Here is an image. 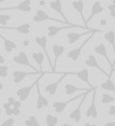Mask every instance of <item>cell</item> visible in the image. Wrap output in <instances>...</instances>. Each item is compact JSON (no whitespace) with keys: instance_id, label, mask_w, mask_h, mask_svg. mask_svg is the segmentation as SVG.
I'll return each mask as SVG.
<instances>
[{"instance_id":"obj_9","label":"cell","mask_w":115,"mask_h":126,"mask_svg":"<svg viewBox=\"0 0 115 126\" xmlns=\"http://www.w3.org/2000/svg\"><path fill=\"white\" fill-rule=\"evenodd\" d=\"M39 80L40 79L35 80V82L32 83L31 85H29V86H23V87H21V89L18 90L17 91V96L19 97L20 102H24V101L28 100V97H29V95H30L31 91L33 90V87L37 85V83H39Z\"/></svg>"},{"instance_id":"obj_26","label":"cell","mask_w":115,"mask_h":126,"mask_svg":"<svg viewBox=\"0 0 115 126\" xmlns=\"http://www.w3.org/2000/svg\"><path fill=\"white\" fill-rule=\"evenodd\" d=\"M24 125L26 126H41L38 122L37 117L34 115H30L26 121H24Z\"/></svg>"},{"instance_id":"obj_47","label":"cell","mask_w":115,"mask_h":126,"mask_svg":"<svg viewBox=\"0 0 115 126\" xmlns=\"http://www.w3.org/2000/svg\"><path fill=\"white\" fill-rule=\"evenodd\" d=\"M114 72H115V69H114V70H113V73H114Z\"/></svg>"},{"instance_id":"obj_42","label":"cell","mask_w":115,"mask_h":126,"mask_svg":"<svg viewBox=\"0 0 115 126\" xmlns=\"http://www.w3.org/2000/svg\"><path fill=\"white\" fill-rule=\"evenodd\" d=\"M112 65H113V70L115 69V55H114V60H113V62H112ZM113 73V72H112Z\"/></svg>"},{"instance_id":"obj_41","label":"cell","mask_w":115,"mask_h":126,"mask_svg":"<svg viewBox=\"0 0 115 126\" xmlns=\"http://www.w3.org/2000/svg\"><path fill=\"white\" fill-rule=\"evenodd\" d=\"M111 16H112V18H115V10H113V11H111Z\"/></svg>"},{"instance_id":"obj_1","label":"cell","mask_w":115,"mask_h":126,"mask_svg":"<svg viewBox=\"0 0 115 126\" xmlns=\"http://www.w3.org/2000/svg\"><path fill=\"white\" fill-rule=\"evenodd\" d=\"M100 32H101V30H98V29H95V30H94L93 32H92L91 34H90L89 37H87L86 39H85L84 41L82 42V43H81L80 47H78V48L73 49V50H71L69 53H67V59L72 60V61H78L79 58H80V55H81V53H82L83 48H84V47L86 46L87 43H89L90 40H91L92 38L94 37V34H96V33H100Z\"/></svg>"},{"instance_id":"obj_15","label":"cell","mask_w":115,"mask_h":126,"mask_svg":"<svg viewBox=\"0 0 115 126\" xmlns=\"http://www.w3.org/2000/svg\"><path fill=\"white\" fill-rule=\"evenodd\" d=\"M85 65H86V66H89V67H94V69H98L101 73H103L104 75H106L107 78H110L109 73H106V72L104 71V69H102V67L99 65V62H98V60H96V58H95V55H94V54H90L89 57H87V59L85 60Z\"/></svg>"},{"instance_id":"obj_21","label":"cell","mask_w":115,"mask_h":126,"mask_svg":"<svg viewBox=\"0 0 115 126\" xmlns=\"http://www.w3.org/2000/svg\"><path fill=\"white\" fill-rule=\"evenodd\" d=\"M31 57H32V59L34 60V62L38 64V66H39V71L40 72H44L43 71V61H44V54L43 52H33L31 53Z\"/></svg>"},{"instance_id":"obj_12","label":"cell","mask_w":115,"mask_h":126,"mask_svg":"<svg viewBox=\"0 0 115 126\" xmlns=\"http://www.w3.org/2000/svg\"><path fill=\"white\" fill-rule=\"evenodd\" d=\"M49 7H50L51 9H52L54 12H57L59 13V15L61 16V17L63 18V21L65 22V23H67V24H73V23H71V22L67 20V18H66V16L64 15V12H63V9H62V2L61 1H59V0H57V1H51V2H49Z\"/></svg>"},{"instance_id":"obj_19","label":"cell","mask_w":115,"mask_h":126,"mask_svg":"<svg viewBox=\"0 0 115 126\" xmlns=\"http://www.w3.org/2000/svg\"><path fill=\"white\" fill-rule=\"evenodd\" d=\"M103 11H104V7L102 6V3H101L100 1L93 2V4H92V8H91V13H90V17L86 19V23H89V21H91V20L93 19V18L95 17L96 15H99V13H102Z\"/></svg>"},{"instance_id":"obj_43","label":"cell","mask_w":115,"mask_h":126,"mask_svg":"<svg viewBox=\"0 0 115 126\" xmlns=\"http://www.w3.org/2000/svg\"><path fill=\"white\" fill-rule=\"evenodd\" d=\"M62 126H72V124H70V123H63Z\"/></svg>"},{"instance_id":"obj_20","label":"cell","mask_w":115,"mask_h":126,"mask_svg":"<svg viewBox=\"0 0 115 126\" xmlns=\"http://www.w3.org/2000/svg\"><path fill=\"white\" fill-rule=\"evenodd\" d=\"M64 89H65V94L66 95H72V94L76 93V92H86L89 91L90 89H84V87H79L74 84H71V83H66L64 85Z\"/></svg>"},{"instance_id":"obj_37","label":"cell","mask_w":115,"mask_h":126,"mask_svg":"<svg viewBox=\"0 0 115 126\" xmlns=\"http://www.w3.org/2000/svg\"><path fill=\"white\" fill-rule=\"evenodd\" d=\"M6 115H8V116L12 115V107H11V109H9V110H6Z\"/></svg>"},{"instance_id":"obj_33","label":"cell","mask_w":115,"mask_h":126,"mask_svg":"<svg viewBox=\"0 0 115 126\" xmlns=\"http://www.w3.org/2000/svg\"><path fill=\"white\" fill-rule=\"evenodd\" d=\"M12 107L13 109H19L20 110V107H21V102H20V101H16L15 104L12 105Z\"/></svg>"},{"instance_id":"obj_23","label":"cell","mask_w":115,"mask_h":126,"mask_svg":"<svg viewBox=\"0 0 115 126\" xmlns=\"http://www.w3.org/2000/svg\"><path fill=\"white\" fill-rule=\"evenodd\" d=\"M100 87L101 89H103V90H105V91L114 92L115 93V83L113 82V80H112L111 78H107V80L105 81V82L101 83Z\"/></svg>"},{"instance_id":"obj_34","label":"cell","mask_w":115,"mask_h":126,"mask_svg":"<svg viewBox=\"0 0 115 126\" xmlns=\"http://www.w3.org/2000/svg\"><path fill=\"white\" fill-rule=\"evenodd\" d=\"M106 24H107V21H106V19H101L100 20V26L101 27H106Z\"/></svg>"},{"instance_id":"obj_17","label":"cell","mask_w":115,"mask_h":126,"mask_svg":"<svg viewBox=\"0 0 115 126\" xmlns=\"http://www.w3.org/2000/svg\"><path fill=\"white\" fill-rule=\"evenodd\" d=\"M65 51V47L62 46V44H53L52 46V52L53 55H54V61H53V71L55 72V67H57L58 61H59V58L64 53Z\"/></svg>"},{"instance_id":"obj_5","label":"cell","mask_w":115,"mask_h":126,"mask_svg":"<svg viewBox=\"0 0 115 126\" xmlns=\"http://www.w3.org/2000/svg\"><path fill=\"white\" fill-rule=\"evenodd\" d=\"M94 52H95L96 54L101 55L102 58H104V59L106 60V62L109 63V65H110V69H111L109 75H110V78H112V74H113L112 73V72H113V65H112V61L110 60V57H109V54H107V50H106L105 44L104 43H99L98 46H95L94 47Z\"/></svg>"},{"instance_id":"obj_10","label":"cell","mask_w":115,"mask_h":126,"mask_svg":"<svg viewBox=\"0 0 115 126\" xmlns=\"http://www.w3.org/2000/svg\"><path fill=\"white\" fill-rule=\"evenodd\" d=\"M66 75H70V71L64 72V73L62 74V76H61L59 80H57L55 82L50 83V84L47 85V86L44 87V91H46V93H48L50 96L55 95V94H57V92H58V89H59V84L62 82V80H63V79H64Z\"/></svg>"},{"instance_id":"obj_2","label":"cell","mask_w":115,"mask_h":126,"mask_svg":"<svg viewBox=\"0 0 115 126\" xmlns=\"http://www.w3.org/2000/svg\"><path fill=\"white\" fill-rule=\"evenodd\" d=\"M91 91L92 90H89L87 92H85V93L83 94V96L81 97V101H80V103H79V105L76 106V109H74L73 111L70 113V118H71L72 121H74L75 123L81 122V118H82V106H83V104H84L85 100H86L87 94H89Z\"/></svg>"},{"instance_id":"obj_4","label":"cell","mask_w":115,"mask_h":126,"mask_svg":"<svg viewBox=\"0 0 115 126\" xmlns=\"http://www.w3.org/2000/svg\"><path fill=\"white\" fill-rule=\"evenodd\" d=\"M34 41H35V43H37L38 46H39L40 48H41L42 50H43V54H44V57L47 58V60H48L49 65H50L51 70H52L51 72H54V71H53L52 63H51L50 54L48 53V49H47V44H48V37H47V35H39V37H37V38L34 39Z\"/></svg>"},{"instance_id":"obj_28","label":"cell","mask_w":115,"mask_h":126,"mask_svg":"<svg viewBox=\"0 0 115 126\" xmlns=\"http://www.w3.org/2000/svg\"><path fill=\"white\" fill-rule=\"evenodd\" d=\"M8 75H9L8 65H6V64L0 65V76H1V78H7Z\"/></svg>"},{"instance_id":"obj_24","label":"cell","mask_w":115,"mask_h":126,"mask_svg":"<svg viewBox=\"0 0 115 126\" xmlns=\"http://www.w3.org/2000/svg\"><path fill=\"white\" fill-rule=\"evenodd\" d=\"M103 35H104V39L111 44L112 49H113V51H114V55H115V33H114V31L110 30V31H107V32H105Z\"/></svg>"},{"instance_id":"obj_8","label":"cell","mask_w":115,"mask_h":126,"mask_svg":"<svg viewBox=\"0 0 115 126\" xmlns=\"http://www.w3.org/2000/svg\"><path fill=\"white\" fill-rule=\"evenodd\" d=\"M12 61L15 62V63H17V64H19V65L29 66L30 69H32L33 71H39V70H37V69H35V67L30 63V61H29V58L27 57L26 52H23V51H20V52L18 53V55L13 57V58H12Z\"/></svg>"},{"instance_id":"obj_11","label":"cell","mask_w":115,"mask_h":126,"mask_svg":"<svg viewBox=\"0 0 115 126\" xmlns=\"http://www.w3.org/2000/svg\"><path fill=\"white\" fill-rule=\"evenodd\" d=\"M96 90L95 89L93 91V95H92V101H91V104H90L89 109L86 110L85 112V116L90 118H93V120H96L98 118V109H96Z\"/></svg>"},{"instance_id":"obj_13","label":"cell","mask_w":115,"mask_h":126,"mask_svg":"<svg viewBox=\"0 0 115 126\" xmlns=\"http://www.w3.org/2000/svg\"><path fill=\"white\" fill-rule=\"evenodd\" d=\"M0 29H3V30H11V31H17L20 34H29L31 30V24L30 23H23L20 24L18 27H0Z\"/></svg>"},{"instance_id":"obj_6","label":"cell","mask_w":115,"mask_h":126,"mask_svg":"<svg viewBox=\"0 0 115 126\" xmlns=\"http://www.w3.org/2000/svg\"><path fill=\"white\" fill-rule=\"evenodd\" d=\"M86 92H87V91H86ZM84 93H85V92H84ZM84 93H83V94H84ZM83 94H80V95H76V96H74V97L70 98V100L64 101V102H61V101H57V102H54V103L52 104L53 109H54V112H55L57 114H61L63 111H64L65 109H66L67 105H69L70 103L74 102V101H78L80 97H82Z\"/></svg>"},{"instance_id":"obj_29","label":"cell","mask_w":115,"mask_h":126,"mask_svg":"<svg viewBox=\"0 0 115 126\" xmlns=\"http://www.w3.org/2000/svg\"><path fill=\"white\" fill-rule=\"evenodd\" d=\"M16 120L12 117H9L7 118L4 122H2L1 124H0V126H16Z\"/></svg>"},{"instance_id":"obj_7","label":"cell","mask_w":115,"mask_h":126,"mask_svg":"<svg viewBox=\"0 0 115 126\" xmlns=\"http://www.w3.org/2000/svg\"><path fill=\"white\" fill-rule=\"evenodd\" d=\"M70 74H71V75L78 76L81 81L85 82V84H86L87 86L90 87V90H92V91H94L95 89H98L96 86H93V85H92V83L90 82V73H89V70H87V69H82V70L76 71V72H70Z\"/></svg>"},{"instance_id":"obj_32","label":"cell","mask_w":115,"mask_h":126,"mask_svg":"<svg viewBox=\"0 0 115 126\" xmlns=\"http://www.w3.org/2000/svg\"><path fill=\"white\" fill-rule=\"evenodd\" d=\"M20 110L19 109H13L12 107V115H15V116H19L20 115Z\"/></svg>"},{"instance_id":"obj_3","label":"cell","mask_w":115,"mask_h":126,"mask_svg":"<svg viewBox=\"0 0 115 126\" xmlns=\"http://www.w3.org/2000/svg\"><path fill=\"white\" fill-rule=\"evenodd\" d=\"M40 75L42 76L43 74H46V72H40V71H32V72H24V71H19V70H16V71L12 72V82L18 84V83H21L27 76L30 75Z\"/></svg>"},{"instance_id":"obj_25","label":"cell","mask_w":115,"mask_h":126,"mask_svg":"<svg viewBox=\"0 0 115 126\" xmlns=\"http://www.w3.org/2000/svg\"><path fill=\"white\" fill-rule=\"evenodd\" d=\"M59 123V117L52 114H48L46 116V124L47 126H57Z\"/></svg>"},{"instance_id":"obj_40","label":"cell","mask_w":115,"mask_h":126,"mask_svg":"<svg viewBox=\"0 0 115 126\" xmlns=\"http://www.w3.org/2000/svg\"><path fill=\"white\" fill-rule=\"evenodd\" d=\"M22 44H23L24 47H28L29 46V41H23V42H22Z\"/></svg>"},{"instance_id":"obj_39","label":"cell","mask_w":115,"mask_h":126,"mask_svg":"<svg viewBox=\"0 0 115 126\" xmlns=\"http://www.w3.org/2000/svg\"><path fill=\"white\" fill-rule=\"evenodd\" d=\"M84 126H96V124H92V123H85Z\"/></svg>"},{"instance_id":"obj_45","label":"cell","mask_w":115,"mask_h":126,"mask_svg":"<svg viewBox=\"0 0 115 126\" xmlns=\"http://www.w3.org/2000/svg\"><path fill=\"white\" fill-rule=\"evenodd\" d=\"M39 4H40V6H44V4H46V2H44V1H40Z\"/></svg>"},{"instance_id":"obj_35","label":"cell","mask_w":115,"mask_h":126,"mask_svg":"<svg viewBox=\"0 0 115 126\" xmlns=\"http://www.w3.org/2000/svg\"><path fill=\"white\" fill-rule=\"evenodd\" d=\"M4 63H6V59L3 58V55L0 53V65H3Z\"/></svg>"},{"instance_id":"obj_30","label":"cell","mask_w":115,"mask_h":126,"mask_svg":"<svg viewBox=\"0 0 115 126\" xmlns=\"http://www.w3.org/2000/svg\"><path fill=\"white\" fill-rule=\"evenodd\" d=\"M107 114H109L110 116H115V105H112V106L109 107V110H107Z\"/></svg>"},{"instance_id":"obj_18","label":"cell","mask_w":115,"mask_h":126,"mask_svg":"<svg viewBox=\"0 0 115 126\" xmlns=\"http://www.w3.org/2000/svg\"><path fill=\"white\" fill-rule=\"evenodd\" d=\"M72 7H73V9L76 11V12H79V15H80L81 17V20H82L83 24L85 26V28H89L87 27V23H86V19H85L84 17V2L83 1H72L71 2Z\"/></svg>"},{"instance_id":"obj_16","label":"cell","mask_w":115,"mask_h":126,"mask_svg":"<svg viewBox=\"0 0 115 126\" xmlns=\"http://www.w3.org/2000/svg\"><path fill=\"white\" fill-rule=\"evenodd\" d=\"M94 30H95V29H92L91 31H85V32H82V33H78V32H67V34H66L67 42H69V44H74L76 41H79V40H80L82 37H84V35H90Z\"/></svg>"},{"instance_id":"obj_31","label":"cell","mask_w":115,"mask_h":126,"mask_svg":"<svg viewBox=\"0 0 115 126\" xmlns=\"http://www.w3.org/2000/svg\"><path fill=\"white\" fill-rule=\"evenodd\" d=\"M15 102H16L15 97H13V96H9V97H8V102H7V103H8L9 105H11V106H12V105L15 104Z\"/></svg>"},{"instance_id":"obj_14","label":"cell","mask_w":115,"mask_h":126,"mask_svg":"<svg viewBox=\"0 0 115 126\" xmlns=\"http://www.w3.org/2000/svg\"><path fill=\"white\" fill-rule=\"evenodd\" d=\"M37 87V102H35V107L37 110H42V109H46L47 106L49 105V101L47 97H44L43 95L41 94V90H40V86H39V83L35 85Z\"/></svg>"},{"instance_id":"obj_44","label":"cell","mask_w":115,"mask_h":126,"mask_svg":"<svg viewBox=\"0 0 115 126\" xmlns=\"http://www.w3.org/2000/svg\"><path fill=\"white\" fill-rule=\"evenodd\" d=\"M3 87H4V86H3V84H2V83L0 82V91H1V90H3Z\"/></svg>"},{"instance_id":"obj_22","label":"cell","mask_w":115,"mask_h":126,"mask_svg":"<svg viewBox=\"0 0 115 126\" xmlns=\"http://www.w3.org/2000/svg\"><path fill=\"white\" fill-rule=\"evenodd\" d=\"M74 28V27H70V26H65V27H57V26H49L48 27V34L50 38H53L58 34L60 31L64 30V29H71Z\"/></svg>"},{"instance_id":"obj_36","label":"cell","mask_w":115,"mask_h":126,"mask_svg":"<svg viewBox=\"0 0 115 126\" xmlns=\"http://www.w3.org/2000/svg\"><path fill=\"white\" fill-rule=\"evenodd\" d=\"M2 106H3V109H4V111H6V110H9V109H11V105H9L8 103H3V105H2Z\"/></svg>"},{"instance_id":"obj_46","label":"cell","mask_w":115,"mask_h":126,"mask_svg":"<svg viewBox=\"0 0 115 126\" xmlns=\"http://www.w3.org/2000/svg\"><path fill=\"white\" fill-rule=\"evenodd\" d=\"M1 113H2V110H1V107H0V116H1Z\"/></svg>"},{"instance_id":"obj_27","label":"cell","mask_w":115,"mask_h":126,"mask_svg":"<svg viewBox=\"0 0 115 126\" xmlns=\"http://www.w3.org/2000/svg\"><path fill=\"white\" fill-rule=\"evenodd\" d=\"M115 102V97L107 93H103L102 96H101V103L102 104H109V103Z\"/></svg>"},{"instance_id":"obj_38","label":"cell","mask_w":115,"mask_h":126,"mask_svg":"<svg viewBox=\"0 0 115 126\" xmlns=\"http://www.w3.org/2000/svg\"><path fill=\"white\" fill-rule=\"evenodd\" d=\"M104 126H115V122H107L104 124Z\"/></svg>"}]
</instances>
